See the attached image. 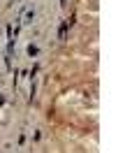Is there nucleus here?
I'll list each match as a JSON object with an SVG mask.
<instances>
[{
	"instance_id": "1",
	"label": "nucleus",
	"mask_w": 139,
	"mask_h": 153,
	"mask_svg": "<svg viewBox=\"0 0 139 153\" xmlns=\"http://www.w3.org/2000/svg\"><path fill=\"white\" fill-rule=\"evenodd\" d=\"M67 26H70V21H63V23H60V30H58V39H60V42L67 39Z\"/></svg>"
},
{
	"instance_id": "2",
	"label": "nucleus",
	"mask_w": 139,
	"mask_h": 153,
	"mask_svg": "<svg viewBox=\"0 0 139 153\" xmlns=\"http://www.w3.org/2000/svg\"><path fill=\"white\" fill-rule=\"evenodd\" d=\"M26 51H28V56H30V58H33V56H37V53H39V49H37L35 44H28V49H26Z\"/></svg>"
},
{
	"instance_id": "3",
	"label": "nucleus",
	"mask_w": 139,
	"mask_h": 153,
	"mask_svg": "<svg viewBox=\"0 0 139 153\" xmlns=\"http://www.w3.org/2000/svg\"><path fill=\"white\" fill-rule=\"evenodd\" d=\"M33 19H35V10L28 12V16H26V21H23V23H33Z\"/></svg>"
}]
</instances>
